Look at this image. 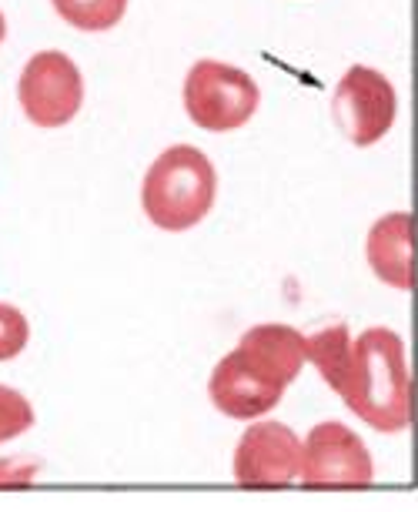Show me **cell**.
Instances as JSON below:
<instances>
[{
    "instance_id": "6da1fadb",
    "label": "cell",
    "mask_w": 418,
    "mask_h": 512,
    "mask_svg": "<svg viewBox=\"0 0 418 512\" xmlns=\"http://www.w3.org/2000/svg\"><path fill=\"white\" fill-rule=\"evenodd\" d=\"M305 369V335L281 322L251 325L208 379L211 405L235 422H255L275 412L288 385Z\"/></svg>"
},
{
    "instance_id": "7a4b0ae2",
    "label": "cell",
    "mask_w": 418,
    "mask_h": 512,
    "mask_svg": "<svg viewBox=\"0 0 418 512\" xmlns=\"http://www.w3.org/2000/svg\"><path fill=\"white\" fill-rule=\"evenodd\" d=\"M335 395L375 432H405L415 419V385L402 335L385 325L352 335V355Z\"/></svg>"
},
{
    "instance_id": "3957f363",
    "label": "cell",
    "mask_w": 418,
    "mask_h": 512,
    "mask_svg": "<svg viewBox=\"0 0 418 512\" xmlns=\"http://www.w3.org/2000/svg\"><path fill=\"white\" fill-rule=\"evenodd\" d=\"M218 198V171L194 144H174L151 161L141 181V208L154 228L181 235L211 215Z\"/></svg>"
},
{
    "instance_id": "277c9868",
    "label": "cell",
    "mask_w": 418,
    "mask_h": 512,
    "mask_svg": "<svg viewBox=\"0 0 418 512\" xmlns=\"http://www.w3.org/2000/svg\"><path fill=\"white\" fill-rule=\"evenodd\" d=\"M261 104L258 81L235 64L204 57L184 77V111L201 131L231 134L255 118Z\"/></svg>"
},
{
    "instance_id": "5b68a950",
    "label": "cell",
    "mask_w": 418,
    "mask_h": 512,
    "mask_svg": "<svg viewBox=\"0 0 418 512\" xmlns=\"http://www.w3.org/2000/svg\"><path fill=\"white\" fill-rule=\"evenodd\" d=\"M305 489H365L375 482V459L352 425L328 419L301 439V476Z\"/></svg>"
},
{
    "instance_id": "8992f818",
    "label": "cell",
    "mask_w": 418,
    "mask_h": 512,
    "mask_svg": "<svg viewBox=\"0 0 418 512\" xmlns=\"http://www.w3.org/2000/svg\"><path fill=\"white\" fill-rule=\"evenodd\" d=\"M17 101L34 128H64L84 108V77L64 51H37L17 81Z\"/></svg>"
},
{
    "instance_id": "52a82bcc",
    "label": "cell",
    "mask_w": 418,
    "mask_h": 512,
    "mask_svg": "<svg viewBox=\"0 0 418 512\" xmlns=\"http://www.w3.org/2000/svg\"><path fill=\"white\" fill-rule=\"evenodd\" d=\"M335 124L355 148H372L392 131L398 114V94L392 81L368 64L348 67L332 94Z\"/></svg>"
},
{
    "instance_id": "ba28073f",
    "label": "cell",
    "mask_w": 418,
    "mask_h": 512,
    "mask_svg": "<svg viewBox=\"0 0 418 512\" xmlns=\"http://www.w3.org/2000/svg\"><path fill=\"white\" fill-rule=\"evenodd\" d=\"M235 482L245 489H281L301 476V436L278 419H255L231 456Z\"/></svg>"
},
{
    "instance_id": "9c48e42d",
    "label": "cell",
    "mask_w": 418,
    "mask_h": 512,
    "mask_svg": "<svg viewBox=\"0 0 418 512\" xmlns=\"http://www.w3.org/2000/svg\"><path fill=\"white\" fill-rule=\"evenodd\" d=\"M365 258L372 275L395 292L415 288V218L412 211H388L368 228Z\"/></svg>"
},
{
    "instance_id": "30bf717a",
    "label": "cell",
    "mask_w": 418,
    "mask_h": 512,
    "mask_svg": "<svg viewBox=\"0 0 418 512\" xmlns=\"http://www.w3.org/2000/svg\"><path fill=\"white\" fill-rule=\"evenodd\" d=\"M348 355H352V328L345 322H335L305 335V365H315V372L322 375V382L332 392L342 382Z\"/></svg>"
},
{
    "instance_id": "8fae6325",
    "label": "cell",
    "mask_w": 418,
    "mask_h": 512,
    "mask_svg": "<svg viewBox=\"0 0 418 512\" xmlns=\"http://www.w3.org/2000/svg\"><path fill=\"white\" fill-rule=\"evenodd\" d=\"M51 7L67 27L87 34L111 31L128 14V0H51Z\"/></svg>"
},
{
    "instance_id": "7c38bea8",
    "label": "cell",
    "mask_w": 418,
    "mask_h": 512,
    "mask_svg": "<svg viewBox=\"0 0 418 512\" xmlns=\"http://www.w3.org/2000/svg\"><path fill=\"white\" fill-rule=\"evenodd\" d=\"M34 425H37L34 402L27 399L21 389L0 382V446H4V442H14V439L27 436Z\"/></svg>"
},
{
    "instance_id": "4fadbf2b",
    "label": "cell",
    "mask_w": 418,
    "mask_h": 512,
    "mask_svg": "<svg viewBox=\"0 0 418 512\" xmlns=\"http://www.w3.org/2000/svg\"><path fill=\"white\" fill-rule=\"evenodd\" d=\"M31 342V322L17 305L0 302V362H14Z\"/></svg>"
},
{
    "instance_id": "5bb4252c",
    "label": "cell",
    "mask_w": 418,
    "mask_h": 512,
    "mask_svg": "<svg viewBox=\"0 0 418 512\" xmlns=\"http://www.w3.org/2000/svg\"><path fill=\"white\" fill-rule=\"evenodd\" d=\"M41 476V462L27 456H7L0 459V489H24Z\"/></svg>"
},
{
    "instance_id": "9a60e30c",
    "label": "cell",
    "mask_w": 418,
    "mask_h": 512,
    "mask_svg": "<svg viewBox=\"0 0 418 512\" xmlns=\"http://www.w3.org/2000/svg\"><path fill=\"white\" fill-rule=\"evenodd\" d=\"M7 41V17H4V11H0V44Z\"/></svg>"
}]
</instances>
